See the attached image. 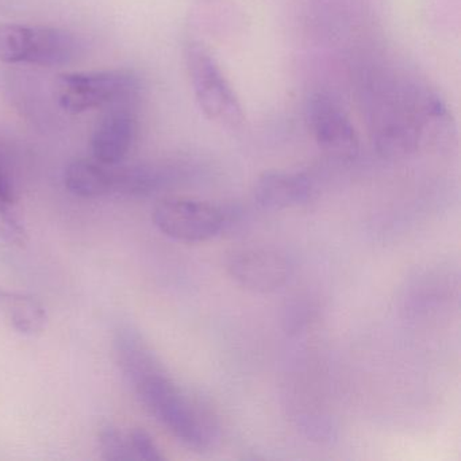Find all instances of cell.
<instances>
[{
    "instance_id": "6da1fadb",
    "label": "cell",
    "mask_w": 461,
    "mask_h": 461,
    "mask_svg": "<svg viewBox=\"0 0 461 461\" xmlns=\"http://www.w3.org/2000/svg\"><path fill=\"white\" fill-rule=\"evenodd\" d=\"M131 384L150 415L183 444L203 449L217 439L218 423L212 410L180 388L160 363Z\"/></svg>"
},
{
    "instance_id": "7a4b0ae2",
    "label": "cell",
    "mask_w": 461,
    "mask_h": 461,
    "mask_svg": "<svg viewBox=\"0 0 461 461\" xmlns=\"http://www.w3.org/2000/svg\"><path fill=\"white\" fill-rule=\"evenodd\" d=\"M83 50L82 39L66 29L0 25V63L63 67L77 60Z\"/></svg>"
},
{
    "instance_id": "3957f363",
    "label": "cell",
    "mask_w": 461,
    "mask_h": 461,
    "mask_svg": "<svg viewBox=\"0 0 461 461\" xmlns=\"http://www.w3.org/2000/svg\"><path fill=\"white\" fill-rule=\"evenodd\" d=\"M141 91V80L129 69L69 72L58 77L59 106L69 114L131 104Z\"/></svg>"
},
{
    "instance_id": "277c9868",
    "label": "cell",
    "mask_w": 461,
    "mask_h": 461,
    "mask_svg": "<svg viewBox=\"0 0 461 461\" xmlns=\"http://www.w3.org/2000/svg\"><path fill=\"white\" fill-rule=\"evenodd\" d=\"M185 68L196 104L212 122L237 128L244 122V112L236 91L209 50L190 41L185 50Z\"/></svg>"
},
{
    "instance_id": "5b68a950",
    "label": "cell",
    "mask_w": 461,
    "mask_h": 461,
    "mask_svg": "<svg viewBox=\"0 0 461 461\" xmlns=\"http://www.w3.org/2000/svg\"><path fill=\"white\" fill-rule=\"evenodd\" d=\"M152 221L164 236L185 244H198L215 239L222 231L226 217L221 207L210 202L172 196L156 204Z\"/></svg>"
},
{
    "instance_id": "8992f818",
    "label": "cell",
    "mask_w": 461,
    "mask_h": 461,
    "mask_svg": "<svg viewBox=\"0 0 461 461\" xmlns=\"http://www.w3.org/2000/svg\"><path fill=\"white\" fill-rule=\"evenodd\" d=\"M307 123L321 149L339 158H353L358 137L341 104L326 94H314L307 102Z\"/></svg>"
},
{
    "instance_id": "52a82bcc",
    "label": "cell",
    "mask_w": 461,
    "mask_h": 461,
    "mask_svg": "<svg viewBox=\"0 0 461 461\" xmlns=\"http://www.w3.org/2000/svg\"><path fill=\"white\" fill-rule=\"evenodd\" d=\"M226 269L237 285L256 294L275 293L291 276L287 258L264 248L234 250L226 260Z\"/></svg>"
},
{
    "instance_id": "ba28073f",
    "label": "cell",
    "mask_w": 461,
    "mask_h": 461,
    "mask_svg": "<svg viewBox=\"0 0 461 461\" xmlns=\"http://www.w3.org/2000/svg\"><path fill=\"white\" fill-rule=\"evenodd\" d=\"M131 104L109 107L94 129L91 152L94 160L104 166H118L136 141L139 122Z\"/></svg>"
},
{
    "instance_id": "9c48e42d",
    "label": "cell",
    "mask_w": 461,
    "mask_h": 461,
    "mask_svg": "<svg viewBox=\"0 0 461 461\" xmlns=\"http://www.w3.org/2000/svg\"><path fill=\"white\" fill-rule=\"evenodd\" d=\"M312 182L303 172L268 171L256 180L253 195L263 209L302 206L312 198Z\"/></svg>"
},
{
    "instance_id": "30bf717a",
    "label": "cell",
    "mask_w": 461,
    "mask_h": 461,
    "mask_svg": "<svg viewBox=\"0 0 461 461\" xmlns=\"http://www.w3.org/2000/svg\"><path fill=\"white\" fill-rule=\"evenodd\" d=\"M0 314L23 336H37L47 325V312L36 298L4 288H0Z\"/></svg>"
},
{
    "instance_id": "8fae6325",
    "label": "cell",
    "mask_w": 461,
    "mask_h": 461,
    "mask_svg": "<svg viewBox=\"0 0 461 461\" xmlns=\"http://www.w3.org/2000/svg\"><path fill=\"white\" fill-rule=\"evenodd\" d=\"M64 185L72 195L79 198L109 195L113 193L112 168L95 160L72 161L64 172Z\"/></svg>"
},
{
    "instance_id": "7c38bea8",
    "label": "cell",
    "mask_w": 461,
    "mask_h": 461,
    "mask_svg": "<svg viewBox=\"0 0 461 461\" xmlns=\"http://www.w3.org/2000/svg\"><path fill=\"white\" fill-rule=\"evenodd\" d=\"M112 177L113 193L131 196L150 195L168 182V174L152 166L112 168Z\"/></svg>"
},
{
    "instance_id": "4fadbf2b",
    "label": "cell",
    "mask_w": 461,
    "mask_h": 461,
    "mask_svg": "<svg viewBox=\"0 0 461 461\" xmlns=\"http://www.w3.org/2000/svg\"><path fill=\"white\" fill-rule=\"evenodd\" d=\"M99 447H101L102 457L104 460H136L129 433H123L120 429L112 428V426L104 429L99 434Z\"/></svg>"
},
{
    "instance_id": "5bb4252c",
    "label": "cell",
    "mask_w": 461,
    "mask_h": 461,
    "mask_svg": "<svg viewBox=\"0 0 461 461\" xmlns=\"http://www.w3.org/2000/svg\"><path fill=\"white\" fill-rule=\"evenodd\" d=\"M13 206L0 203V239L13 247L23 248L28 245V230Z\"/></svg>"
},
{
    "instance_id": "9a60e30c",
    "label": "cell",
    "mask_w": 461,
    "mask_h": 461,
    "mask_svg": "<svg viewBox=\"0 0 461 461\" xmlns=\"http://www.w3.org/2000/svg\"><path fill=\"white\" fill-rule=\"evenodd\" d=\"M129 438H131V449H133L134 458L136 460L145 461H161L164 456L161 455L156 442L152 437L144 429H133L129 431Z\"/></svg>"
},
{
    "instance_id": "2e32d148",
    "label": "cell",
    "mask_w": 461,
    "mask_h": 461,
    "mask_svg": "<svg viewBox=\"0 0 461 461\" xmlns=\"http://www.w3.org/2000/svg\"><path fill=\"white\" fill-rule=\"evenodd\" d=\"M0 203H15V194L14 190H13L12 183H10L6 174L2 171V168H0Z\"/></svg>"
}]
</instances>
